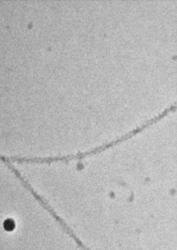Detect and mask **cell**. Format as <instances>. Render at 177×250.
Returning <instances> with one entry per match:
<instances>
[{"mask_svg": "<svg viewBox=\"0 0 177 250\" xmlns=\"http://www.w3.org/2000/svg\"><path fill=\"white\" fill-rule=\"evenodd\" d=\"M4 228L6 231H12L14 230L15 227V224L14 221L11 219H8L5 221L4 223Z\"/></svg>", "mask_w": 177, "mask_h": 250, "instance_id": "cell-1", "label": "cell"}]
</instances>
